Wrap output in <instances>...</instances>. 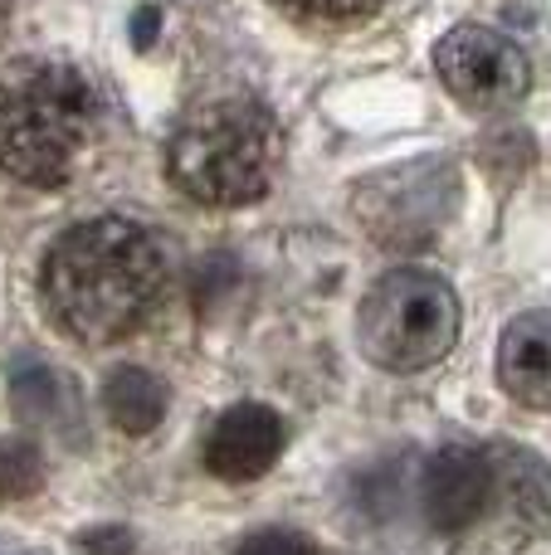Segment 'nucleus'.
Masks as SVG:
<instances>
[{
	"label": "nucleus",
	"mask_w": 551,
	"mask_h": 555,
	"mask_svg": "<svg viewBox=\"0 0 551 555\" xmlns=\"http://www.w3.org/2000/svg\"><path fill=\"white\" fill-rule=\"evenodd\" d=\"M166 283V263L156 240L132 220H84L59 234L39 269L54 322L78 341H117L146 322Z\"/></svg>",
	"instance_id": "f257e3e1"
},
{
	"label": "nucleus",
	"mask_w": 551,
	"mask_h": 555,
	"mask_svg": "<svg viewBox=\"0 0 551 555\" xmlns=\"http://www.w3.org/2000/svg\"><path fill=\"white\" fill-rule=\"evenodd\" d=\"M93 88L54 59L0 68V171L25 185H64L93 137Z\"/></svg>",
	"instance_id": "f03ea898"
},
{
	"label": "nucleus",
	"mask_w": 551,
	"mask_h": 555,
	"mask_svg": "<svg viewBox=\"0 0 551 555\" xmlns=\"http://www.w3.org/2000/svg\"><path fill=\"white\" fill-rule=\"evenodd\" d=\"M279 166V127L249 98H220L185 117L166 142V171L191 201L234 210L269 191Z\"/></svg>",
	"instance_id": "7ed1b4c3"
},
{
	"label": "nucleus",
	"mask_w": 551,
	"mask_h": 555,
	"mask_svg": "<svg viewBox=\"0 0 551 555\" xmlns=\"http://www.w3.org/2000/svg\"><path fill=\"white\" fill-rule=\"evenodd\" d=\"M459 297L425 269H390L367 287L357 312V341L386 371H425L459 341Z\"/></svg>",
	"instance_id": "20e7f679"
},
{
	"label": "nucleus",
	"mask_w": 551,
	"mask_h": 555,
	"mask_svg": "<svg viewBox=\"0 0 551 555\" xmlns=\"http://www.w3.org/2000/svg\"><path fill=\"white\" fill-rule=\"evenodd\" d=\"M459 210V181L449 162H410L361 185L357 215L386 249H420Z\"/></svg>",
	"instance_id": "39448f33"
},
{
	"label": "nucleus",
	"mask_w": 551,
	"mask_h": 555,
	"mask_svg": "<svg viewBox=\"0 0 551 555\" xmlns=\"http://www.w3.org/2000/svg\"><path fill=\"white\" fill-rule=\"evenodd\" d=\"M435 68L445 88L474 113L513 107L533 83V64L508 35L484 25H459L435 44Z\"/></svg>",
	"instance_id": "423d86ee"
},
{
	"label": "nucleus",
	"mask_w": 551,
	"mask_h": 555,
	"mask_svg": "<svg viewBox=\"0 0 551 555\" xmlns=\"http://www.w3.org/2000/svg\"><path fill=\"white\" fill-rule=\"evenodd\" d=\"M488 482H494L488 453L474 443H445L439 453H430L420 473V512L430 531L464 537L469 527H478L488 512Z\"/></svg>",
	"instance_id": "0eeeda50"
},
{
	"label": "nucleus",
	"mask_w": 551,
	"mask_h": 555,
	"mask_svg": "<svg viewBox=\"0 0 551 555\" xmlns=\"http://www.w3.org/2000/svg\"><path fill=\"white\" fill-rule=\"evenodd\" d=\"M488 468H494V482H488V512L494 527L503 531L508 541H527L537 531L551 527V468L537 459L523 443H498L488 449Z\"/></svg>",
	"instance_id": "6e6552de"
},
{
	"label": "nucleus",
	"mask_w": 551,
	"mask_h": 555,
	"mask_svg": "<svg viewBox=\"0 0 551 555\" xmlns=\"http://www.w3.org/2000/svg\"><path fill=\"white\" fill-rule=\"evenodd\" d=\"M283 420L269 404H230L205 434V468L225 482H254L279 463Z\"/></svg>",
	"instance_id": "1a4fd4ad"
},
{
	"label": "nucleus",
	"mask_w": 551,
	"mask_h": 555,
	"mask_svg": "<svg viewBox=\"0 0 551 555\" xmlns=\"http://www.w3.org/2000/svg\"><path fill=\"white\" fill-rule=\"evenodd\" d=\"M498 385L527 410H551V307L523 312L503 326Z\"/></svg>",
	"instance_id": "9d476101"
},
{
	"label": "nucleus",
	"mask_w": 551,
	"mask_h": 555,
	"mask_svg": "<svg viewBox=\"0 0 551 555\" xmlns=\"http://www.w3.org/2000/svg\"><path fill=\"white\" fill-rule=\"evenodd\" d=\"M103 410L123 434H152L156 424L166 420V385L156 380L152 371L127 365V371H117L113 380H107Z\"/></svg>",
	"instance_id": "9b49d317"
},
{
	"label": "nucleus",
	"mask_w": 551,
	"mask_h": 555,
	"mask_svg": "<svg viewBox=\"0 0 551 555\" xmlns=\"http://www.w3.org/2000/svg\"><path fill=\"white\" fill-rule=\"evenodd\" d=\"M44 488V453L29 439H0V502L35 498Z\"/></svg>",
	"instance_id": "f8f14e48"
},
{
	"label": "nucleus",
	"mask_w": 551,
	"mask_h": 555,
	"mask_svg": "<svg viewBox=\"0 0 551 555\" xmlns=\"http://www.w3.org/2000/svg\"><path fill=\"white\" fill-rule=\"evenodd\" d=\"M289 15L298 20H322V25H351V20H367L381 0H273Z\"/></svg>",
	"instance_id": "ddd939ff"
},
{
	"label": "nucleus",
	"mask_w": 551,
	"mask_h": 555,
	"mask_svg": "<svg viewBox=\"0 0 551 555\" xmlns=\"http://www.w3.org/2000/svg\"><path fill=\"white\" fill-rule=\"evenodd\" d=\"M234 555H318L308 537L298 531H283V527H269V531H254L249 541H240Z\"/></svg>",
	"instance_id": "4468645a"
},
{
	"label": "nucleus",
	"mask_w": 551,
	"mask_h": 555,
	"mask_svg": "<svg viewBox=\"0 0 551 555\" xmlns=\"http://www.w3.org/2000/svg\"><path fill=\"white\" fill-rule=\"evenodd\" d=\"M78 555H132V531L127 527H93L78 537Z\"/></svg>",
	"instance_id": "2eb2a0df"
},
{
	"label": "nucleus",
	"mask_w": 551,
	"mask_h": 555,
	"mask_svg": "<svg viewBox=\"0 0 551 555\" xmlns=\"http://www.w3.org/2000/svg\"><path fill=\"white\" fill-rule=\"evenodd\" d=\"M152 35H156V10H142L137 15V44H152Z\"/></svg>",
	"instance_id": "dca6fc26"
},
{
	"label": "nucleus",
	"mask_w": 551,
	"mask_h": 555,
	"mask_svg": "<svg viewBox=\"0 0 551 555\" xmlns=\"http://www.w3.org/2000/svg\"><path fill=\"white\" fill-rule=\"evenodd\" d=\"M0 5H5V0H0Z\"/></svg>",
	"instance_id": "f3484780"
}]
</instances>
